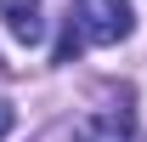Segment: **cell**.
<instances>
[{
    "mask_svg": "<svg viewBox=\"0 0 147 142\" xmlns=\"http://www.w3.org/2000/svg\"><path fill=\"white\" fill-rule=\"evenodd\" d=\"M136 29L130 0H68V40L57 46V63H68L74 46H119Z\"/></svg>",
    "mask_w": 147,
    "mask_h": 142,
    "instance_id": "6da1fadb",
    "label": "cell"
},
{
    "mask_svg": "<svg viewBox=\"0 0 147 142\" xmlns=\"http://www.w3.org/2000/svg\"><path fill=\"white\" fill-rule=\"evenodd\" d=\"M74 142H142V137H136L130 108H102V114H85L74 125Z\"/></svg>",
    "mask_w": 147,
    "mask_h": 142,
    "instance_id": "7a4b0ae2",
    "label": "cell"
},
{
    "mask_svg": "<svg viewBox=\"0 0 147 142\" xmlns=\"http://www.w3.org/2000/svg\"><path fill=\"white\" fill-rule=\"evenodd\" d=\"M0 23L17 46H40L45 40V17H40V0H0Z\"/></svg>",
    "mask_w": 147,
    "mask_h": 142,
    "instance_id": "3957f363",
    "label": "cell"
},
{
    "mask_svg": "<svg viewBox=\"0 0 147 142\" xmlns=\"http://www.w3.org/2000/svg\"><path fill=\"white\" fill-rule=\"evenodd\" d=\"M11 125H17V108H11V102H6V97H0V142L11 137Z\"/></svg>",
    "mask_w": 147,
    "mask_h": 142,
    "instance_id": "277c9868",
    "label": "cell"
}]
</instances>
